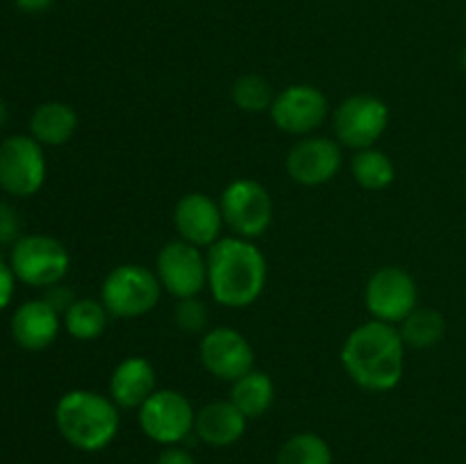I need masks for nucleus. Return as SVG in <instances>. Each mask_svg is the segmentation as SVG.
<instances>
[{
  "instance_id": "f257e3e1",
  "label": "nucleus",
  "mask_w": 466,
  "mask_h": 464,
  "mask_svg": "<svg viewBox=\"0 0 466 464\" xmlns=\"http://www.w3.org/2000/svg\"><path fill=\"white\" fill-rule=\"evenodd\" d=\"M405 348L399 326L371 318L346 337L341 367L360 389L382 394L394 389L403 378Z\"/></svg>"
},
{
  "instance_id": "f03ea898",
  "label": "nucleus",
  "mask_w": 466,
  "mask_h": 464,
  "mask_svg": "<svg viewBox=\"0 0 466 464\" xmlns=\"http://www.w3.org/2000/svg\"><path fill=\"white\" fill-rule=\"evenodd\" d=\"M268 264L253 239L221 237L208 248V289L218 305L244 309L262 296Z\"/></svg>"
},
{
  "instance_id": "7ed1b4c3",
  "label": "nucleus",
  "mask_w": 466,
  "mask_h": 464,
  "mask_svg": "<svg viewBox=\"0 0 466 464\" xmlns=\"http://www.w3.org/2000/svg\"><path fill=\"white\" fill-rule=\"evenodd\" d=\"M57 430L73 449L96 453L107 449L116 437L121 417L109 396L91 389L66 391L55 405Z\"/></svg>"
},
{
  "instance_id": "20e7f679",
  "label": "nucleus",
  "mask_w": 466,
  "mask_h": 464,
  "mask_svg": "<svg viewBox=\"0 0 466 464\" xmlns=\"http://www.w3.org/2000/svg\"><path fill=\"white\" fill-rule=\"evenodd\" d=\"M155 268L141 264H118L100 285V303L116 318H139L153 312L162 298Z\"/></svg>"
},
{
  "instance_id": "39448f33",
  "label": "nucleus",
  "mask_w": 466,
  "mask_h": 464,
  "mask_svg": "<svg viewBox=\"0 0 466 464\" xmlns=\"http://www.w3.org/2000/svg\"><path fill=\"white\" fill-rule=\"evenodd\" d=\"M9 267H12L16 280L48 289L66 277L68 268H71V255H68L66 246L55 237L25 235L12 246Z\"/></svg>"
},
{
  "instance_id": "423d86ee",
  "label": "nucleus",
  "mask_w": 466,
  "mask_h": 464,
  "mask_svg": "<svg viewBox=\"0 0 466 464\" xmlns=\"http://www.w3.org/2000/svg\"><path fill=\"white\" fill-rule=\"evenodd\" d=\"M223 221L244 239H258L273 223V198L262 182L253 177H237L223 189L221 198Z\"/></svg>"
},
{
  "instance_id": "0eeeda50",
  "label": "nucleus",
  "mask_w": 466,
  "mask_h": 464,
  "mask_svg": "<svg viewBox=\"0 0 466 464\" xmlns=\"http://www.w3.org/2000/svg\"><path fill=\"white\" fill-rule=\"evenodd\" d=\"M390 126V107L373 94L349 96L332 114V130L341 148L364 150L376 146Z\"/></svg>"
},
{
  "instance_id": "6e6552de",
  "label": "nucleus",
  "mask_w": 466,
  "mask_h": 464,
  "mask_svg": "<svg viewBox=\"0 0 466 464\" xmlns=\"http://www.w3.org/2000/svg\"><path fill=\"white\" fill-rule=\"evenodd\" d=\"M364 305L371 318L400 326L419 308L417 280L400 267H382L364 287Z\"/></svg>"
},
{
  "instance_id": "1a4fd4ad",
  "label": "nucleus",
  "mask_w": 466,
  "mask_h": 464,
  "mask_svg": "<svg viewBox=\"0 0 466 464\" xmlns=\"http://www.w3.org/2000/svg\"><path fill=\"white\" fill-rule=\"evenodd\" d=\"M137 412L144 435L162 446L182 444L194 432L196 409L177 389H157Z\"/></svg>"
},
{
  "instance_id": "9d476101",
  "label": "nucleus",
  "mask_w": 466,
  "mask_h": 464,
  "mask_svg": "<svg viewBox=\"0 0 466 464\" xmlns=\"http://www.w3.org/2000/svg\"><path fill=\"white\" fill-rule=\"evenodd\" d=\"M155 273L173 298H194L208 287V253L182 239L168 241L157 253Z\"/></svg>"
},
{
  "instance_id": "9b49d317",
  "label": "nucleus",
  "mask_w": 466,
  "mask_h": 464,
  "mask_svg": "<svg viewBox=\"0 0 466 464\" xmlns=\"http://www.w3.org/2000/svg\"><path fill=\"white\" fill-rule=\"evenodd\" d=\"M46 182L44 146L27 135H14L0 144V189L9 196H35Z\"/></svg>"
},
{
  "instance_id": "f8f14e48",
  "label": "nucleus",
  "mask_w": 466,
  "mask_h": 464,
  "mask_svg": "<svg viewBox=\"0 0 466 464\" xmlns=\"http://www.w3.org/2000/svg\"><path fill=\"white\" fill-rule=\"evenodd\" d=\"M273 126L291 136H309L326 123L328 98L314 85H291L276 94L271 109Z\"/></svg>"
},
{
  "instance_id": "ddd939ff",
  "label": "nucleus",
  "mask_w": 466,
  "mask_h": 464,
  "mask_svg": "<svg viewBox=\"0 0 466 464\" xmlns=\"http://www.w3.org/2000/svg\"><path fill=\"white\" fill-rule=\"evenodd\" d=\"M198 358L205 371L218 380L235 382L255 368V350L250 341L235 328H212L203 335Z\"/></svg>"
},
{
  "instance_id": "4468645a",
  "label": "nucleus",
  "mask_w": 466,
  "mask_h": 464,
  "mask_svg": "<svg viewBox=\"0 0 466 464\" xmlns=\"http://www.w3.org/2000/svg\"><path fill=\"white\" fill-rule=\"evenodd\" d=\"M344 164V148L330 136H303L287 155V176L300 187H321L335 180Z\"/></svg>"
},
{
  "instance_id": "2eb2a0df",
  "label": "nucleus",
  "mask_w": 466,
  "mask_h": 464,
  "mask_svg": "<svg viewBox=\"0 0 466 464\" xmlns=\"http://www.w3.org/2000/svg\"><path fill=\"white\" fill-rule=\"evenodd\" d=\"M223 212L218 200L203 191H191L182 196L173 209V227L177 239L194 244L198 248H209L223 237Z\"/></svg>"
},
{
  "instance_id": "dca6fc26",
  "label": "nucleus",
  "mask_w": 466,
  "mask_h": 464,
  "mask_svg": "<svg viewBox=\"0 0 466 464\" xmlns=\"http://www.w3.org/2000/svg\"><path fill=\"white\" fill-rule=\"evenodd\" d=\"M157 389V371L153 362L141 355L123 358L109 378V398L118 409H139Z\"/></svg>"
},
{
  "instance_id": "f3484780",
  "label": "nucleus",
  "mask_w": 466,
  "mask_h": 464,
  "mask_svg": "<svg viewBox=\"0 0 466 464\" xmlns=\"http://www.w3.org/2000/svg\"><path fill=\"white\" fill-rule=\"evenodd\" d=\"M62 328V314L46 298L25 300L12 314V337L25 350L48 348Z\"/></svg>"
},
{
  "instance_id": "a211bd4d",
  "label": "nucleus",
  "mask_w": 466,
  "mask_h": 464,
  "mask_svg": "<svg viewBox=\"0 0 466 464\" xmlns=\"http://www.w3.org/2000/svg\"><path fill=\"white\" fill-rule=\"evenodd\" d=\"M246 414L228 400H212L196 412L194 432L200 441L214 449H228L237 444L246 432Z\"/></svg>"
},
{
  "instance_id": "6ab92c4d",
  "label": "nucleus",
  "mask_w": 466,
  "mask_h": 464,
  "mask_svg": "<svg viewBox=\"0 0 466 464\" xmlns=\"http://www.w3.org/2000/svg\"><path fill=\"white\" fill-rule=\"evenodd\" d=\"M77 130V114L62 100H48L32 112L30 136L41 146H64Z\"/></svg>"
},
{
  "instance_id": "aec40b11",
  "label": "nucleus",
  "mask_w": 466,
  "mask_h": 464,
  "mask_svg": "<svg viewBox=\"0 0 466 464\" xmlns=\"http://www.w3.org/2000/svg\"><path fill=\"white\" fill-rule=\"evenodd\" d=\"M230 400L246 414V419H259L273 408L276 385H273L268 373L250 368L239 380L232 382Z\"/></svg>"
},
{
  "instance_id": "412c9836",
  "label": "nucleus",
  "mask_w": 466,
  "mask_h": 464,
  "mask_svg": "<svg viewBox=\"0 0 466 464\" xmlns=\"http://www.w3.org/2000/svg\"><path fill=\"white\" fill-rule=\"evenodd\" d=\"M109 312L100 298H76L71 308L62 314V326L73 339L94 341L107 330Z\"/></svg>"
},
{
  "instance_id": "4be33fe9",
  "label": "nucleus",
  "mask_w": 466,
  "mask_h": 464,
  "mask_svg": "<svg viewBox=\"0 0 466 464\" xmlns=\"http://www.w3.org/2000/svg\"><path fill=\"white\" fill-rule=\"evenodd\" d=\"M350 173L362 189L382 191L394 185L396 164L385 150L371 146V148L355 150L350 159Z\"/></svg>"
},
{
  "instance_id": "5701e85b",
  "label": "nucleus",
  "mask_w": 466,
  "mask_h": 464,
  "mask_svg": "<svg viewBox=\"0 0 466 464\" xmlns=\"http://www.w3.org/2000/svg\"><path fill=\"white\" fill-rule=\"evenodd\" d=\"M399 330L408 348L426 350L444 339L446 318L444 314L432 308H417L400 323Z\"/></svg>"
},
{
  "instance_id": "b1692460",
  "label": "nucleus",
  "mask_w": 466,
  "mask_h": 464,
  "mask_svg": "<svg viewBox=\"0 0 466 464\" xmlns=\"http://www.w3.org/2000/svg\"><path fill=\"white\" fill-rule=\"evenodd\" d=\"M278 464H332V450L317 432H299L282 444Z\"/></svg>"
},
{
  "instance_id": "393cba45",
  "label": "nucleus",
  "mask_w": 466,
  "mask_h": 464,
  "mask_svg": "<svg viewBox=\"0 0 466 464\" xmlns=\"http://www.w3.org/2000/svg\"><path fill=\"white\" fill-rule=\"evenodd\" d=\"M232 100H235L241 112H268L273 100H276V91H273V85L264 76L246 73V76L237 77L235 85H232Z\"/></svg>"
},
{
  "instance_id": "a878e982",
  "label": "nucleus",
  "mask_w": 466,
  "mask_h": 464,
  "mask_svg": "<svg viewBox=\"0 0 466 464\" xmlns=\"http://www.w3.org/2000/svg\"><path fill=\"white\" fill-rule=\"evenodd\" d=\"M173 321L187 335H198V332L208 330L209 323V312L208 305L203 300H198V296L194 298H180L177 300L176 309H173Z\"/></svg>"
},
{
  "instance_id": "bb28decb",
  "label": "nucleus",
  "mask_w": 466,
  "mask_h": 464,
  "mask_svg": "<svg viewBox=\"0 0 466 464\" xmlns=\"http://www.w3.org/2000/svg\"><path fill=\"white\" fill-rule=\"evenodd\" d=\"M21 239V221L12 205L0 200V244H16Z\"/></svg>"
},
{
  "instance_id": "cd10ccee",
  "label": "nucleus",
  "mask_w": 466,
  "mask_h": 464,
  "mask_svg": "<svg viewBox=\"0 0 466 464\" xmlns=\"http://www.w3.org/2000/svg\"><path fill=\"white\" fill-rule=\"evenodd\" d=\"M14 282H16V276H14L12 267L0 259V312H3L9 303H12Z\"/></svg>"
},
{
  "instance_id": "c85d7f7f",
  "label": "nucleus",
  "mask_w": 466,
  "mask_h": 464,
  "mask_svg": "<svg viewBox=\"0 0 466 464\" xmlns=\"http://www.w3.org/2000/svg\"><path fill=\"white\" fill-rule=\"evenodd\" d=\"M155 464H196V459L189 450L182 449L180 444H176V446H167V449L157 455Z\"/></svg>"
},
{
  "instance_id": "c756f323",
  "label": "nucleus",
  "mask_w": 466,
  "mask_h": 464,
  "mask_svg": "<svg viewBox=\"0 0 466 464\" xmlns=\"http://www.w3.org/2000/svg\"><path fill=\"white\" fill-rule=\"evenodd\" d=\"M46 300H48L50 305H53L55 309H57L59 314H64L66 312L68 308H71V303L76 298H73V294L71 291L66 289V287H62V282H59V285H53V287H48V294L44 296Z\"/></svg>"
},
{
  "instance_id": "7c9ffc66",
  "label": "nucleus",
  "mask_w": 466,
  "mask_h": 464,
  "mask_svg": "<svg viewBox=\"0 0 466 464\" xmlns=\"http://www.w3.org/2000/svg\"><path fill=\"white\" fill-rule=\"evenodd\" d=\"M14 3L25 14H41L53 5V0H14Z\"/></svg>"
},
{
  "instance_id": "2f4dec72",
  "label": "nucleus",
  "mask_w": 466,
  "mask_h": 464,
  "mask_svg": "<svg viewBox=\"0 0 466 464\" xmlns=\"http://www.w3.org/2000/svg\"><path fill=\"white\" fill-rule=\"evenodd\" d=\"M7 116H9L7 103H5V100L0 98V130H3V126H5V121H7Z\"/></svg>"
},
{
  "instance_id": "473e14b6",
  "label": "nucleus",
  "mask_w": 466,
  "mask_h": 464,
  "mask_svg": "<svg viewBox=\"0 0 466 464\" xmlns=\"http://www.w3.org/2000/svg\"><path fill=\"white\" fill-rule=\"evenodd\" d=\"M462 68L466 71V48L462 50Z\"/></svg>"
}]
</instances>
